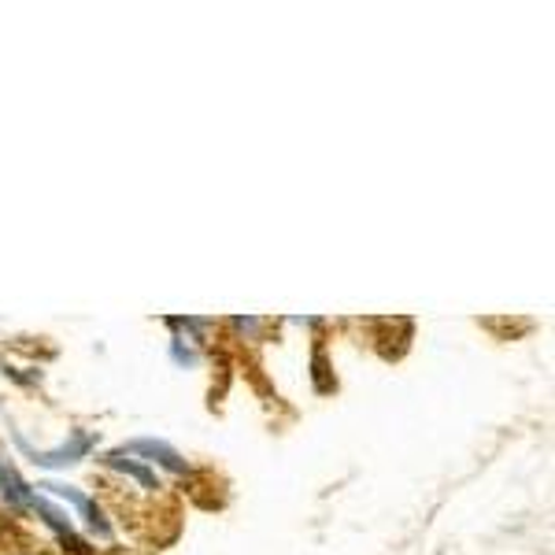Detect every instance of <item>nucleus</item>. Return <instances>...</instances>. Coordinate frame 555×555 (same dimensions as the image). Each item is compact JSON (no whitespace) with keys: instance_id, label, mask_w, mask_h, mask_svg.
I'll return each instance as SVG.
<instances>
[{"instance_id":"f257e3e1","label":"nucleus","mask_w":555,"mask_h":555,"mask_svg":"<svg viewBox=\"0 0 555 555\" xmlns=\"http://www.w3.org/2000/svg\"><path fill=\"white\" fill-rule=\"evenodd\" d=\"M41 492V496H49V500H64V504L70 507V512H78V518L93 530L101 541H112V522H107V515H104V507L96 504L89 492H82L78 486H64V481H38L34 486Z\"/></svg>"},{"instance_id":"f03ea898","label":"nucleus","mask_w":555,"mask_h":555,"mask_svg":"<svg viewBox=\"0 0 555 555\" xmlns=\"http://www.w3.org/2000/svg\"><path fill=\"white\" fill-rule=\"evenodd\" d=\"M15 441H20V449L30 455L38 467L56 470V467H75V463H82L89 449L96 444V437L89 434V429H75V434H70L67 441H60L56 449H30V444L23 441V434H15Z\"/></svg>"},{"instance_id":"7ed1b4c3","label":"nucleus","mask_w":555,"mask_h":555,"mask_svg":"<svg viewBox=\"0 0 555 555\" xmlns=\"http://www.w3.org/2000/svg\"><path fill=\"white\" fill-rule=\"evenodd\" d=\"M30 512L41 518L44 530H49L52 537H56L60 544H64V552H70V555H89L86 537L75 530V522H70V515L64 512V507L52 504L49 496H41L38 489H34V504H30Z\"/></svg>"},{"instance_id":"20e7f679","label":"nucleus","mask_w":555,"mask_h":555,"mask_svg":"<svg viewBox=\"0 0 555 555\" xmlns=\"http://www.w3.org/2000/svg\"><path fill=\"white\" fill-rule=\"evenodd\" d=\"M130 455H138L141 463H149L152 470H167V474H190V460L182 452L171 449L167 441H152V437H138V441H127L122 444Z\"/></svg>"},{"instance_id":"39448f33","label":"nucleus","mask_w":555,"mask_h":555,"mask_svg":"<svg viewBox=\"0 0 555 555\" xmlns=\"http://www.w3.org/2000/svg\"><path fill=\"white\" fill-rule=\"evenodd\" d=\"M104 467L112 470V474H119V478L133 481V486L145 489V492H159V489H164V478H159V470H152L149 463H141L138 455H130L127 449L107 452L104 455Z\"/></svg>"},{"instance_id":"423d86ee","label":"nucleus","mask_w":555,"mask_h":555,"mask_svg":"<svg viewBox=\"0 0 555 555\" xmlns=\"http://www.w3.org/2000/svg\"><path fill=\"white\" fill-rule=\"evenodd\" d=\"M0 500H4L12 512H30V504H34V486L23 481L15 463H8L4 455H0Z\"/></svg>"}]
</instances>
